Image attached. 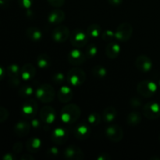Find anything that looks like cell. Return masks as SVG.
<instances>
[{"label":"cell","mask_w":160,"mask_h":160,"mask_svg":"<svg viewBox=\"0 0 160 160\" xmlns=\"http://www.w3.org/2000/svg\"><path fill=\"white\" fill-rule=\"evenodd\" d=\"M81 114V110L78 105H66L61 110V120L63 123L72 124L77 122Z\"/></svg>","instance_id":"obj_1"},{"label":"cell","mask_w":160,"mask_h":160,"mask_svg":"<svg viewBox=\"0 0 160 160\" xmlns=\"http://www.w3.org/2000/svg\"><path fill=\"white\" fill-rule=\"evenodd\" d=\"M38 99L44 103H48L52 101L56 95L54 88L48 84H41L38 87L35 92Z\"/></svg>","instance_id":"obj_2"},{"label":"cell","mask_w":160,"mask_h":160,"mask_svg":"<svg viewBox=\"0 0 160 160\" xmlns=\"http://www.w3.org/2000/svg\"><path fill=\"white\" fill-rule=\"evenodd\" d=\"M67 80L70 85L78 87L84 84L86 80V74L80 67H73L67 73Z\"/></svg>","instance_id":"obj_3"},{"label":"cell","mask_w":160,"mask_h":160,"mask_svg":"<svg viewBox=\"0 0 160 160\" xmlns=\"http://www.w3.org/2000/svg\"><path fill=\"white\" fill-rule=\"evenodd\" d=\"M156 90H157V86L156 83L148 80L141 81L137 86L138 93L141 96L145 98H149L152 96L156 93Z\"/></svg>","instance_id":"obj_4"},{"label":"cell","mask_w":160,"mask_h":160,"mask_svg":"<svg viewBox=\"0 0 160 160\" xmlns=\"http://www.w3.org/2000/svg\"><path fill=\"white\" fill-rule=\"evenodd\" d=\"M88 36L87 32L81 29H76L72 32L70 36V40L72 45L75 48H82L87 44Z\"/></svg>","instance_id":"obj_5"},{"label":"cell","mask_w":160,"mask_h":160,"mask_svg":"<svg viewBox=\"0 0 160 160\" xmlns=\"http://www.w3.org/2000/svg\"><path fill=\"white\" fill-rule=\"evenodd\" d=\"M133 34V27L129 23H123L117 28L115 32V38L119 42H128Z\"/></svg>","instance_id":"obj_6"},{"label":"cell","mask_w":160,"mask_h":160,"mask_svg":"<svg viewBox=\"0 0 160 160\" xmlns=\"http://www.w3.org/2000/svg\"><path fill=\"white\" fill-rule=\"evenodd\" d=\"M143 114L147 119L156 120L160 117V105L157 102H150L143 106Z\"/></svg>","instance_id":"obj_7"},{"label":"cell","mask_w":160,"mask_h":160,"mask_svg":"<svg viewBox=\"0 0 160 160\" xmlns=\"http://www.w3.org/2000/svg\"><path fill=\"white\" fill-rule=\"evenodd\" d=\"M106 135L113 142H119L123 137V131L118 124H112L106 129Z\"/></svg>","instance_id":"obj_8"},{"label":"cell","mask_w":160,"mask_h":160,"mask_svg":"<svg viewBox=\"0 0 160 160\" xmlns=\"http://www.w3.org/2000/svg\"><path fill=\"white\" fill-rule=\"evenodd\" d=\"M70 34L69 28L64 25H61V26L55 28L52 31V39L58 43L65 42L70 38Z\"/></svg>","instance_id":"obj_9"},{"label":"cell","mask_w":160,"mask_h":160,"mask_svg":"<svg viewBox=\"0 0 160 160\" xmlns=\"http://www.w3.org/2000/svg\"><path fill=\"white\" fill-rule=\"evenodd\" d=\"M73 134L74 137L78 140H86L91 135V128L88 124L82 122L76 125L73 130Z\"/></svg>","instance_id":"obj_10"},{"label":"cell","mask_w":160,"mask_h":160,"mask_svg":"<svg viewBox=\"0 0 160 160\" xmlns=\"http://www.w3.org/2000/svg\"><path fill=\"white\" fill-rule=\"evenodd\" d=\"M40 118L43 123L51 124L56 119V110L50 106H44L40 111Z\"/></svg>","instance_id":"obj_11"},{"label":"cell","mask_w":160,"mask_h":160,"mask_svg":"<svg viewBox=\"0 0 160 160\" xmlns=\"http://www.w3.org/2000/svg\"><path fill=\"white\" fill-rule=\"evenodd\" d=\"M86 54L78 48L71 50L68 54V62L73 66H80L86 60Z\"/></svg>","instance_id":"obj_12"},{"label":"cell","mask_w":160,"mask_h":160,"mask_svg":"<svg viewBox=\"0 0 160 160\" xmlns=\"http://www.w3.org/2000/svg\"><path fill=\"white\" fill-rule=\"evenodd\" d=\"M63 155L66 159L70 160H81L84 158L82 150L76 145H70L66 148Z\"/></svg>","instance_id":"obj_13"},{"label":"cell","mask_w":160,"mask_h":160,"mask_svg":"<svg viewBox=\"0 0 160 160\" xmlns=\"http://www.w3.org/2000/svg\"><path fill=\"white\" fill-rule=\"evenodd\" d=\"M38 112L37 102L34 99H28L22 106V113L27 118H33Z\"/></svg>","instance_id":"obj_14"},{"label":"cell","mask_w":160,"mask_h":160,"mask_svg":"<svg viewBox=\"0 0 160 160\" xmlns=\"http://www.w3.org/2000/svg\"><path fill=\"white\" fill-rule=\"evenodd\" d=\"M135 66L141 72L147 73L151 70L152 67V62L149 57L145 55H141L136 59Z\"/></svg>","instance_id":"obj_15"},{"label":"cell","mask_w":160,"mask_h":160,"mask_svg":"<svg viewBox=\"0 0 160 160\" xmlns=\"http://www.w3.org/2000/svg\"><path fill=\"white\" fill-rule=\"evenodd\" d=\"M68 138V132L64 128H56L52 134V140L58 145H62L65 143Z\"/></svg>","instance_id":"obj_16"},{"label":"cell","mask_w":160,"mask_h":160,"mask_svg":"<svg viewBox=\"0 0 160 160\" xmlns=\"http://www.w3.org/2000/svg\"><path fill=\"white\" fill-rule=\"evenodd\" d=\"M36 74V68L33 64L26 63L21 67L20 77L24 81H30L33 79Z\"/></svg>","instance_id":"obj_17"},{"label":"cell","mask_w":160,"mask_h":160,"mask_svg":"<svg viewBox=\"0 0 160 160\" xmlns=\"http://www.w3.org/2000/svg\"><path fill=\"white\" fill-rule=\"evenodd\" d=\"M31 124L28 122L21 120L18 122L14 127V132L19 137H25L28 135V134L31 131Z\"/></svg>","instance_id":"obj_18"},{"label":"cell","mask_w":160,"mask_h":160,"mask_svg":"<svg viewBox=\"0 0 160 160\" xmlns=\"http://www.w3.org/2000/svg\"><path fill=\"white\" fill-rule=\"evenodd\" d=\"M65 12L61 9H54L48 14V20L52 24H59L65 20Z\"/></svg>","instance_id":"obj_19"},{"label":"cell","mask_w":160,"mask_h":160,"mask_svg":"<svg viewBox=\"0 0 160 160\" xmlns=\"http://www.w3.org/2000/svg\"><path fill=\"white\" fill-rule=\"evenodd\" d=\"M73 92L68 86H62L58 92V98L62 103H67L70 102L73 98Z\"/></svg>","instance_id":"obj_20"},{"label":"cell","mask_w":160,"mask_h":160,"mask_svg":"<svg viewBox=\"0 0 160 160\" xmlns=\"http://www.w3.org/2000/svg\"><path fill=\"white\" fill-rule=\"evenodd\" d=\"M120 52V46L115 42H111L106 48V55L109 59H116Z\"/></svg>","instance_id":"obj_21"},{"label":"cell","mask_w":160,"mask_h":160,"mask_svg":"<svg viewBox=\"0 0 160 160\" xmlns=\"http://www.w3.org/2000/svg\"><path fill=\"white\" fill-rule=\"evenodd\" d=\"M117 115V111L113 106H109L103 111L102 117L105 122L109 123L113 121Z\"/></svg>","instance_id":"obj_22"},{"label":"cell","mask_w":160,"mask_h":160,"mask_svg":"<svg viewBox=\"0 0 160 160\" xmlns=\"http://www.w3.org/2000/svg\"><path fill=\"white\" fill-rule=\"evenodd\" d=\"M42 146V142L38 138H31L26 142V148L31 152H35L38 151Z\"/></svg>","instance_id":"obj_23"},{"label":"cell","mask_w":160,"mask_h":160,"mask_svg":"<svg viewBox=\"0 0 160 160\" xmlns=\"http://www.w3.org/2000/svg\"><path fill=\"white\" fill-rule=\"evenodd\" d=\"M27 37L33 42H39L42 38V33L38 28H29L26 31Z\"/></svg>","instance_id":"obj_24"},{"label":"cell","mask_w":160,"mask_h":160,"mask_svg":"<svg viewBox=\"0 0 160 160\" xmlns=\"http://www.w3.org/2000/svg\"><path fill=\"white\" fill-rule=\"evenodd\" d=\"M36 63L41 69L48 68L51 65V59H50L49 56L45 54V53L39 54L36 59Z\"/></svg>","instance_id":"obj_25"},{"label":"cell","mask_w":160,"mask_h":160,"mask_svg":"<svg viewBox=\"0 0 160 160\" xmlns=\"http://www.w3.org/2000/svg\"><path fill=\"white\" fill-rule=\"evenodd\" d=\"M142 121V116L137 111H133L130 112L127 117V123L131 126H136Z\"/></svg>","instance_id":"obj_26"},{"label":"cell","mask_w":160,"mask_h":160,"mask_svg":"<svg viewBox=\"0 0 160 160\" xmlns=\"http://www.w3.org/2000/svg\"><path fill=\"white\" fill-rule=\"evenodd\" d=\"M86 32L88 37L97 38L100 35L101 33V27L97 23H92L87 28Z\"/></svg>","instance_id":"obj_27"},{"label":"cell","mask_w":160,"mask_h":160,"mask_svg":"<svg viewBox=\"0 0 160 160\" xmlns=\"http://www.w3.org/2000/svg\"><path fill=\"white\" fill-rule=\"evenodd\" d=\"M20 68L17 64H11L6 68V73L9 78H17L20 75Z\"/></svg>","instance_id":"obj_28"},{"label":"cell","mask_w":160,"mask_h":160,"mask_svg":"<svg viewBox=\"0 0 160 160\" xmlns=\"http://www.w3.org/2000/svg\"><path fill=\"white\" fill-rule=\"evenodd\" d=\"M33 93H34V89L28 84L21 86L18 92L19 95L22 98H29L33 95Z\"/></svg>","instance_id":"obj_29"},{"label":"cell","mask_w":160,"mask_h":160,"mask_svg":"<svg viewBox=\"0 0 160 160\" xmlns=\"http://www.w3.org/2000/svg\"><path fill=\"white\" fill-rule=\"evenodd\" d=\"M92 74L98 79H102L107 74V70L102 66H95L92 69Z\"/></svg>","instance_id":"obj_30"},{"label":"cell","mask_w":160,"mask_h":160,"mask_svg":"<svg viewBox=\"0 0 160 160\" xmlns=\"http://www.w3.org/2000/svg\"><path fill=\"white\" fill-rule=\"evenodd\" d=\"M88 122L89 124L93 125V126H97L101 122V117L97 112H92L88 117Z\"/></svg>","instance_id":"obj_31"},{"label":"cell","mask_w":160,"mask_h":160,"mask_svg":"<svg viewBox=\"0 0 160 160\" xmlns=\"http://www.w3.org/2000/svg\"><path fill=\"white\" fill-rule=\"evenodd\" d=\"M98 53V48L94 44H90L86 48V56L88 58H92L95 56Z\"/></svg>","instance_id":"obj_32"},{"label":"cell","mask_w":160,"mask_h":160,"mask_svg":"<svg viewBox=\"0 0 160 160\" xmlns=\"http://www.w3.org/2000/svg\"><path fill=\"white\" fill-rule=\"evenodd\" d=\"M65 79H66L65 76H64L62 73H55V74L53 75V78H52L53 82L56 84H63V82L65 81Z\"/></svg>","instance_id":"obj_33"},{"label":"cell","mask_w":160,"mask_h":160,"mask_svg":"<svg viewBox=\"0 0 160 160\" xmlns=\"http://www.w3.org/2000/svg\"><path fill=\"white\" fill-rule=\"evenodd\" d=\"M9 111L6 108L0 106V123L6 121L9 117Z\"/></svg>","instance_id":"obj_34"},{"label":"cell","mask_w":160,"mask_h":160,"mask_svg":"<svg viewBox=\"0 0 160 160\" xmlns=\"http://www.w3.org/2000/svg\"><path fill=\"white\" fill-rule=\"evenodd\" d=\"M113 38H115V33L112 31H109V30L105 31L102 35V39L105 41L111 42V41L113 40Z\"/></svg>","instance_id":"obj_35"},{"label":"cell","mask_w":160,"mask_h":160,"mask_svg":"<svg viewBox=\"0 0 160 160\" xmlns=\"http://www.w3.org/2000/svg\"><path fill=\"white\" fill-rule=\"evenodd\" d=\"M18 2L22 8L28 9L32 6L33 0H18Z\"/></svg>","instance_id":"obj_36"},{"label":"cell","mask_w":160,"mask_h":160,"mask_svg":"<svg viewBox=\"0 0 160 160\" xmlns=\"http://www.w3.org/2000/svg\"><path fill=\"white\" fill-rule=\"evenodd\" d=\"M130 104H131V106L134 108L139 107L142 104V99L140 98H138V97H132L131 100H130Z\"/></svg>","instance_id":"obj_37"},{"label":"cell","mask_w":160,"mask_h":160,"mask_svg":"<svg viewBox=\"0 0 160 160\" xmlns=\"http://www.w3.org/2000/svg\"><path fill=\"white\" fill-rule=\"evenodd\" d=\"M48 2L54 7H60L64 5L65 0H48Z\"/></svg>","instance_id":"obj_38"},{"label":"cell","mask_w":160,"mask_h":160,"mask_svg":"<svg viewBox=\"0 0 160 160\" xmlns=\"http://www.w3.org/2000/svg\"><path fill=\"white\" fill-rule=\"evenodd\" d=\"M9 85L12 86V87H17V86H18L20 84L19 77H17V78H9Z\"/></svg>","instance_id":"obj_39"},{"label":"cell","mask_w":160,"mask_h":160,"mask_svg":"<svg viewBox=\"0 0 160 160\" xmlns=\"http://www.w3.org/2000/svg\"><path fill=\"white\" fill-rule=\"evenodd\" d=\"M22 149H23V144L21 142H17L12 148V150L16 153H20L22 151Z\"/></svg>","instance_id":"obj_40"},{"label":"cell","mask_w":160,"mask_h":160,"mask_svg":"<svg viewBox=\"0 0 160 160\" xmlns=\"http://www.w3.org/2000/svg\"><path fill=\"white\" fill-rule=\"evenodd\" d=\"M48 154L49 156H57L59 155V149L56 147H52L48 150Z\"/></svg>","instance_id":"obj_41"},{"label":"cell","mask_w":160,"mask_h":160,"mask_svg":"<svg viewBox=\"0 0 160 160\" xmlns=\"http://www.w3.org/2000/svg\"><path fill=\"white\" fill-rule=\"evenodd\" d=\"M123 0H108V2L113 6H118L123 3Z\"/></svg>","instance_id":"obj_42"},{"label":"cell","mask_w":160,"mask_h":160,"mask_svg":"<svg viewBox=\"0 0 160 160\" xmlns=\"http://www.w3.org/2000/svg\"><path fill=\"white\" fill-rule=\"evenodd\" d=\"M31 124V126H32L34 128H35V129H38L39 127H40L41 123L39 122V120L34 119V120H32Z\"/></svg>","instance_id":"obj_43"},{"label":"cell","mask_w":160,"mask_h":160,"mask_svg":"<svg viewBox=\"0 0 160 160\" xmlns=\"http://www.w3.org/2000/svg\"><path fill=\"white\" fill-rule=\"evenodd\" d=\"M2 159L4 160H14L16 159V157L12 153H7V154H6L3 156Z\"/></svg>","instance_id":"obj_44"},{"label":"cell","mask_w":160,"mask_h":160,"mask_svg":"<svg viewBox=\"0 0 160 160\" xmlns=\"http://www.w3.org/2000/svg\"><path fill=\"white\" fill-rule=\"evenodd\" d=\"M20 159H22V160H31V159H34V157H33V156H31V155H24V156H23L21 158H20Z\"/></svg>","instance_id":"obj_45"},{"label":"cell","mask_w":160,"mask_h":160,"mask_svg":"<svg viewBox=\"0 0 160 160\" xmlns=\"http://www.w3.org/2000/svg\"><path fill=\"white\" fill-rule=\"evenodd\" d=\"M4 76H5V70L1 67V66H0V81H2V80L3 79Z\"/></svg>","instance_id":"obj_46"},{"label":"cell","mask_w":160,"mask_h":160,"mask_svg":"<svg viewBox=\"0 0 160 160\" xmlns=\"http://www.w3.org/2000/svg\"><path fill=\"white\" fill-rule=\"evenodd\" d=\"M4 4H6V2H4V0H0V6H3Z\"/></svg>","instance_id":"obj_47"},{"label":"cell","mask_w":160,"mask_h":160,"mask_svg":"<svg viewBox=\"0 0 160 160\" xmlns=\"http://www.w3.org/2000/svg\"><path fill=\"white\" fill-rule=\"evenodd\" d=\"M11 1V0H4V2H10Z\"/></svg>","instance_id":"obj_48"},{"label":"cell","mask_w":160,"mask_h":160,"mask_svg":"<svg viewBox=\"0 0 160 160\" xmlns=\"http://www.w3.org/2000/svg\"><path fill=\"white\" fill-rule=\"evenodd\" d=\"M159 85H160V81H159Z\"/></svg>","instance_id":"obj_49"}]
</instances>
